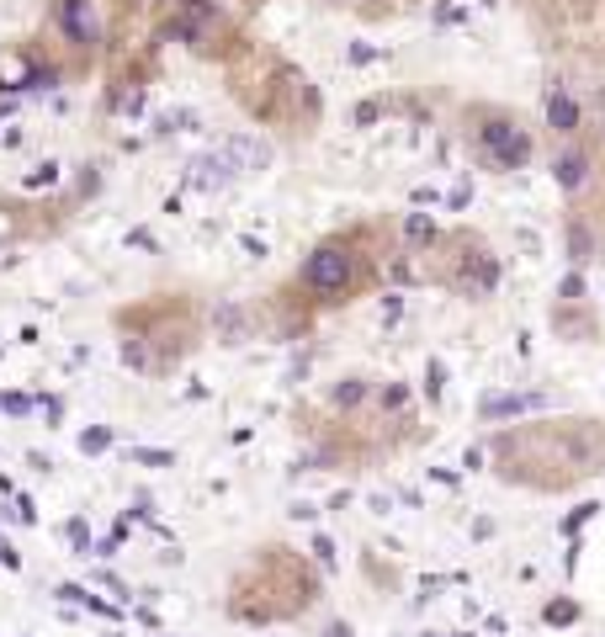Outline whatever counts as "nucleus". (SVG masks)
Listing matches in <instances>:
<instances>
[{
	"label": "nucleus",
	"instance_id": "f257e3e1",
	"mask_svg": "<svg viewBox=\"0 0 605 637\" xmlns=\"http://www.w3.org/2000/svg\"><path fill=\"white\" fill-rule=\"evenodd\" d=\"M478 149L494 170H520L531 160V133L504 112H478Z\"/></svg>",
	"mask_w": 605,
	"mask_h": 637
},
{
	"label": "nucleus",
	"instance_id": "f03ea898",
	"mask_svg": "<svg viewBox=\"0 0 605 637\" xmlns=\"http://www.w3.org/2000/svg\"><path fill=\"white\" fill-rule=\"evenodd\" d=\"M351 266H356V255H351L345 244H319V250L308 255V266H302V287L329 303V298H340V293L351 287Z\"/></svg>",
	"mask_w": 605,
	"mask_h": 637
},
{
	"label": "nucleus",
	"instance_id": "7ed1b4c3",
	"mask_svg": "<svg viewBox=\"0 0 605 637\" xmlns=\"http://www.w3.org/2000/svg\"><path fill=\"white\" fill-rule=\"evenodd\" d=\"M54 21H59V32H64L75 48H96V43H101L96 0H59V5H54Z\"/></svg>",
	"mask_w": 605,
	"mask_h": 637
},
{
	"label": "nucleus",
	"instance_id": "20e7f679",
	"mask_svg": "<svg viewBox=\"0 0 605 637\" xmlns=\"http://www.w3.org/2000/svg\"><path fill=\"white\" fill-rule=\"evenodd\" d=\"M547 128H552V133H563V138H574V133H579V102H574V91H568V86H552V91H547Z\"/></svg>",
	"mask_w": 605,
	"mask_h": 637
},
{
	"label": "nucleus",
	"instance_id": "39448f33",
	"mask_svg": "<svg viewBox=\"0 0 605 637\" xmlns=\"http://www.w3.org/2000/svg\"><path fill=\"white\" fill-rule=\"evenodd\" d=\"M552 170H558V181H563L568 192H579V186H584V176H590V154H584V149H568V154H558V165H552Z\"/></svg>",
	"mask_w": 605,
	"mask_h": 637
},
{
	"label": "nucleus",
	"instance_id": "423d86ee",
	"mask_svg": "<svg viewBox=\"0 0 605 637\" xmlns=\"http://www.w3.org/2000/svg\"><path fill=\"white\" fill-rule=\"evenodd\" d=\"M542 404H547L542 393H515V399H489V404H484V415H489V420H500V415H526V410H542Z\"/></svg>",
	"mask_w": 605,
	"mask_h": 637
},
{
	"label": "nucleus",
	"instance_id": "0eeeda50",
	"mask_svg": "<svg viewBox=\"0 0 605 637\" xmlns=\"http://www.w3.org/2000/svg\"><path fill=\"white\" fill-rule=\"evenodd\" d=\"M356 399H361V383H345V388L335 393V404H356Z\"/></svg>",
	"mask_w": 605,
	"mask_h": 637
},
{
	"label": "nucleus",
	"instance_id": "6e6552de",
	"mask_svg": "<svg viewBox=\"0 0 605 637\" xmlns=\"http://www.w3.org/2000/svg\"><path fill=\"white\" fill-rule=\"evenodd\" d=\"M547 622H574V606H547Z\"/></svg>",
	"mask_w": 605,
	"mask_h": 637
},
{
	"label": "nucleus",
	"instance_id": "1a4fd4ad",
	"mask_svg": "<svg viewBox=\"0 0 605 637\" xmlns=\"http://www.w3.org/2000/svg\"><path fill=\"white\" fill-rule=\"evenodd\" d=\"M160 5H176V0H160Z\"/></svg>",
	"mask_w": 605,
	"mask_h": 637
}]
</instances>
